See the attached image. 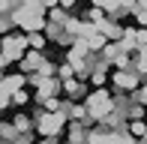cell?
I'll return each mask as SVG.
<instances>
[{
	"instance_id": "cell-1",
	"label": "cell",
	"mask_w": 147,
	"mask_h": 144,
	"mask_svg": "<svg viewBox=\"0 0 147 144\" xmlns=\"http://www.w3.org/2000/svg\"><path fill=\"white\" fill-rule=\"evenodd\" d=\"M12 21H15V27H21L24 36L30 33H42L45 30V3H36V0H24V3H18V9L12 12Z\"/></svg>"
},
{
	"instance_id": "cell-9",
	"label": "cell",
	"mask_w": 147,
	"mask_h": 144,
	"mask_svg": "<svg viewBox=\"0 0 147 144\" xmlns=\"http://www.w3.org/2000/svg\"><path fill=\"white\" fill-rule=\"evenodd\" d=\"M12 126L18 129V135H24V132H36V123H33V117L27 114V111H18V114L12 117Z\"/></svg>"
},
{
	"instance_id": "cell-18",
	"label": "cell",
	"mask_w": 147,
	"mask_h": 144,
	"mask_svg": "<svg viewBox=\"0 0 147 144\" xmlns=\"http://www.w3.org/2000/svg\"><path fill=\"white\" fill-rule=\"evenodd\" d=\"M57 78L60 81H69V78H75V69H72L69 63H60L57 66Z\"/></svg>"
},
{
	"instance_id": "cell-3",
	"label": "cell",
	"mask_w": 147,
	"mask_h": 144,
	"mask_svg": "<svg viewBox=\"0 0 147 144\" xmlns=\"http://www.w3.org/2000/svg\"><path fill=\"white\" fill-rule=\"evenodd\" d=\"M0 54H3L9 63H21L24 54H27V36H24V33L0 36Z\"/></svg>"
},
{
	"instance_id": "cell-7",
	"label": "cell",
	"mask_w": 147,
	"mask_h": 144,
	"mask_svg": "<svg viewBox=\"0 0 147 144\" xmlns=\"http://www.w3.org/2000/svg\"><path fill=\"white\" fill-rule=\"evenodd\" d=\"M45 60H48V54H39V51H27L24 54V60L18 63L21 66V75H33V72H39L45 66Z\"/></svg>"
},
{
	"instance_id": "cell-13",
	"label": "cell",
	"mask_w": 147,
	"mask_h": 144,
	"mask_svg": "<svg viewBox=\"0 0 147 144\" xmlns=\"http://www.w3.org/2000/svg\"><path fill=\"white\" fill-rule=\"evenodd\" d=\"M9 33H15V21H12V15L0 12V36H9Z\"/></svg>"
},
{
	"instance_id": "cell-12",
	"label": "cell",
	"mask_w": 147,
	"mask_h": 144,
	"mask_svg": "<svg viewBox=\"0 0 147 144\" xmlns=\"http://www.w3.org/2000/svg\"><path fill=\"white\" fill-rule=\"evenodd\" d=\"M0 138H3V141H9V144H15L18 129L12 126V120H0Z\"/></svg>"
},
{
	"instance_id": "cell-8",
	"label": "cell",
	"mask_w": 147,
	"mask_h": 144,
	"mask_svg": "<svg viewBox=\"0 0 147 144\" xmlns=\"http://www.w3.org/2000/svg\"><path fill=\"white\" fill-rule=\"evenodd\" d=\"M24 87H27V84H24V75H21V72L0 78V93H6V96H15L18 90H24Z\"/></svg>"
},
{
	"instance_id": "cell-21",
	"label": "cell",
	"mask_w": 147,
	"mask_h": 144,
	"mask_svg": "<svg viewBox=\"0 0 147 144\" xmlns=\"http://www.w3.org/2000/svg\"><path fill=\"white\" fill-rule=\"evenodd\" d=\"M0 144H9V141H3V138H0Z\"/></svg>"
},
{
	"instance_id": "cell-20",
	"label": "cell",
	"mask_w": 147,
	"mask_h": 144,
	"mask_svg": "<svg viewBox=\"0 0 147 144\" xmlns=\"http://www.w3.org/2000/svg\"><path fill=\"white\" fill-rule=\"evenodd\" d=\"M36 144H57V138H39Z\"/></svg>"
},
{
	"instance_id": "cell-14",
	"label": "cell",
	"mask_w": 147,
	"mask_h": 144,
	"mask_svg": "<svg viewBox=\"0 0 147 144\" xmlns=\"http://www.w3.org/2000/svg\"><path fill=\"white\" fill-rule=\"evenodd\" d=\"M132 15H135V21L141 24V30H147V0L135 6V12H132Z\"/></svg>"
},
{
	"instance_id": "cell-5",
	"label": "cell",
	"mask_w": 147,
	"mask_h": 144,
	"mask_svg": "<svg viewBox=\"0 0 147 144\" xmlns=\"http://www.w3.org/2000/svg\"><path fill=\"white\" fill-rule=\"evenodd\" d=\"M111 84L117 87V93H129V96H132L144 81H141L132 69H123V72H111Z\"/></svg>"
},
{
	"instance_id": "cell-16",
	"label": "cell",
	"mask_w": 147,
	"mask_h": 144,
	"mask_svg": "<svg viewBox=\"0 0 147 144\" xmlns=\"http://www.w3.org/2000/svg\"><path fill=\"white\" fill-rule=\"evenodd\" d=\"M129 99H132V102H138V105H141V108L147 105V81H144V84H141V87H138V90H135V93H132V96H129Z\"/></svg>"
},
{
	"instance_id": "cell-4",
	"label": "cell",
	"mask_w": 147,
	"mask_h": 144,
	"mask_svg": "<svg viewBox=\"0 0 147 144\" xmlns=\"http://www.w3.org/2000/svg\"><path fill=\"white\" fill-rule=\"evenodd\" d=\"M66 123H69V120H66L60 111H54V114H42L36 120V135H39V138H57V135L66 129Z\"/></svg>"
},
{
	"instance_id": "cell-19",
	"label": "cell",
	"mask_w": 147,
	"mask_h": 144,
	"mask_svg": "<svg viewBox=\"0 0 147 144\" xmlns=\"http://www.w3.org/2000/svg\"><path fill=\"white\" fill-rule=\"evenodd\" d=\"M15 144H36V132H24V135H18Z\"/></svg>"
},
{
	"instance_id": "cell-17",
	"label": "cell",
	"mask_w": 147,
	"mask_h": 144,
	"mask_svg": "<svg viewBox=\"0 0 147 144\" xmlns=\"http://www.w3.org/2000/svg\"><path fill=\"white\" fill-rule=\"evenodd\" d=\"M30 99H33V96L27 93V87H24V90H18V93L12 96V105H18V108H24V105H27Z\"/></svg>"
},
{
	"instance_id": "cell-11",
	"label": "cell",
	"mask_w": 147,
	"mask_h": 144,
	"mask_svg": "<svg viewBox=\"0 0 147 144\" xmlns=\"http://www.w3.org/2000/svg\"><path fill=\"white\" fill-rule=\"evenodd\" d=\"M45 48H48L45 33H30L27 36V51H39V54H45Z\"/></svg>"
},
{
	"instance_id": "cell-2",
	"label": "cell",
	"mask_w": 147,
	"mask_h": 144,
	"mask_svg": "<svg viewBox=\"0 0 147 144\" xmlns=\"http://www.w3.org/2000/svg\"><path fill=\"white\" fill-rule=\"evenodd\" d=\"M84 108H87V117L93 123H102L105 117L114 111V99H111V90H105V87H99V90H93V93L84 96V102H81Z\"/></svg>"
},
{
	"instance_id": "cell-15",
	"label": "cell",
	"mask_w": 147,
	"mask_h": 144,
	"mask_svg": "<svg viewBox=\"0 0 147 144\" xmlns=\"http://www.w3.org/2000/svg\"><path fill=\"white\" fill-rule=\"evenodd\" d=\"M105 81H108V75H105V69H96V72H90V84L93 87H105Z\"/></svg>"
},
{
	"instance_id": "cell-6",
	"label": "cell",
	"mask_w": 147,
	"mask_h": 144,
	"mask_svg": "<svg viewBox=\"0 0 147 144\" xmlns=\"http://www.w3.org/2000/svg\"><path fill=\"white\" fill-rule=\"evenodd\" d=\"M45 39H48V42H54V45H63V48H72V42H75V39H72L69 33H66V27L63 24H45Z\"/></svg>"
},
{
	"instance_id": "cell-10",
	"label": "cell",
	"mask_w": 147,
	"mask_h": 144,
	"mask_svg": "<svg viewBox=\"0 0 147 144\" xmlns=\"http://www.w3.org/2000/svg\"><path fill=\"white\" fill-rule=\"evenodd\" d=\"M66 144H87V129L81 123H66Z\"/></svg>"
}]
</instances>
